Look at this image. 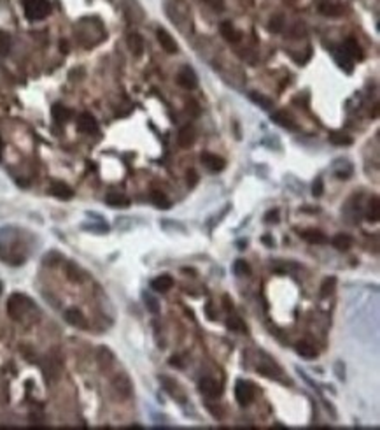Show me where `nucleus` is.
<instances>
[{"mask_svg": "<svg viewBox=\"0 0 380 430\" xmlns=\"http://www.w3.org/2000/svg\"><path fill=\"white\" fill-rule=\"evenodd\" d=\"M30 307H34V302L28 297H25L23 293L11 295L9 300H7V314L13 319H16V321H21L25 314L30 311Z\"/></svg>", "mask_w": 380, "mask_h": 430, "instance_id": "obj_1", "label": "nucleus"}, {"mask_svg": "<svg viewBox=\"0 0 380 430\" xmlns=\"http://www.w3.org/2000/svg\"><path fill=\"white\" fill-rule=\"evenodd\" d=\"M49 13H51V6L48 0H25V14L28 20H44Z\"/></svg>", "mask_w": 380, "mask_h": 430, "instance_id": "obj_2", "label": "nucleus"}, {"mask_svg": "<svg viewBox=\"0 0 380 430\" xmlns=\"http://www.w3.org/2000/svg\"><path fill=\"white\" fill-rule=\"evenodd\" d=\"M235 399H237V402H239L242 407L249 406V404L253 402V399H254L253 385H251V383H247V381H237V385H235Z\"/></svg>", "mask_w": 380, "mask_h": 430, "instance_id": "obj_3", "label": "nucleus"}, {"mask_svg": "<svg viewBox=\"0 0 380 430\" xmlns=\"http://www.w3.org/2000/svg\"><path fill=\"white\" fill-rule=\"evenodd\" d=\"M112 388L114 392L119 395V399H130L131 393H133V386H131V381L128 379V376L119 374L112 379Z\"/></svg>", "mask_w": 380, "mask_h": 430, "instance_id": "obj_4", "label": "nucleus"}, {"mask_svg": "<svg viewBox=\"0 0 380 430\" xmlns=\"http://www.w3.org/2000/svg\"><path fill=\"white\" fill-rule=\"evenodd\" d=\"M177 83L182 86L184 90H195L198 86V77L191 67H182L177 74Z\"/></svg>", "mask_w": 380, "mask_h": 430, "instance_id": "obj_5", "label": "nucleus"}, {"mask_svg": "<svg viewBox=\"0 0 380 430\" xmlns=\"http://www.w3.org/2000/svg\"><path fill=\"white\" fill-rule=\"evenodd\" d=\"M198 390H200L202 393H204L205 397H209V399H218L219 395H221L223 388L221 385H219L216 379L212 378H204L200 379V383H198Z\"/></svg>", "mask_w": 380, "mask_h": 430, "instance_id": "obj_6", "label": "nucleus"}, {"mask_svg": "<svg viewBox=\"0 0 380 430\" xmlns=\"http://www.w3.org/2000/svg\"><path fill=\"white\" fill-rule=\"evenodd\" d=\"M200 162L207 167L211 172H221L223 169L226 167V162L218 155H212V153H202Z\"/></svg>", "mask_w": 380, "mask_h": 430, "instance_id": "obj_7", "label": "nucleus"}, {"mask_svg": "<svg viewBox=\"0 0 380 430\" xmlns=\"http://www.w3.org/2000/svg\"><path fill=\"white\" fill-rule=\"evenodd\" d=\"M77 129L83 134H95L98 130V123L93 115L83 113V115L77 116Z\"/></svg>", "mask_w": 380, "mask_h": 430, "instance_id": "obj_8", "label": "nucleus"}, {"mask_svg": "<svg viewBox=\"0 0 380 430\" xmlns=\"http://www.w3.org/2000/svg\"><path fill=\"white\" fill-rule=\"evenodd\" d=\"M42 371H44L48 381H56V378L60 376V371H62V362H60L56 357H48L44 362Z\"/></svg>", "mask_w": 380, "mask_h": 430, "instance_id": "obj_9", "label": "nucleus"}, {"mask_svg": "<svg viewBox=\"0 0 380 430\" xmlns=\"http://www.w3.org/2000/svg\"><path fill=\"white\" fill-rule=\"evenodd\" d=\"M156 37H158L159 46H161V48L165 49L166 53H170V55L177 53V42H175V39H173L172 35H170L168 32L165 30V28H159V30L156 32Z\"/></svg>", "mask_w": 380, "mask_h": 430, "instance_id": "obj_10", "label": "nucleus"}, {"mask_svg": "<svg viewBox=\"0 0 380 430\" xmlns=\"http://www.w3.org/2000/svg\"><path fill=\"white\" fill-rule=\"evenodd\" d=\"M49 193H51L53 197L60 198V200H70V198L74 197L72 188L65 183H60V181H56V183H53L51 186H49Z\"/></svg>", "mask_w": 380, "mask_h": 430, "instance_id": "obj_11", "label": "nucleus"}, {"mask_svg": "<svg viewBox=\"0 0 380 430\" xmlns=\"http://www.w3.org/2000/svg\"><path fill=\"white\" fill-rule=\"evenodd\" d=\"M294 350H296V353L300 355L301 358H305V360H314V358H317V348L314 346V344H310L308 341H300V343L294 344Z\"/></svg>", "mask_w": 380, "mask_h": 430, "instance_id": "obj_12", "label": "nucleus"}, {"mask_svg": "<svg viewBox=\"0 0 380 430\" xmlns=\"http://www.w3.org/2000/svg\"><path fill=\"white\" fill-rule=\"evenodd\" d=\"M65 319L69 325L72 327H77V329H86V318L84 314L79 311V309L72 307V309H67L65 311Z\"/></svg>", "mask_w": 380, "mask_h": 430, "instance_id": "obj_13", "label": "nucleus"}, {"mask_svg": "<svg viewBox=\"0 0 380 430\" xmlns=\"http://www.w3.org/2000/svg\"><path fill=\"white\" fill-rule=\"evenodd\" d=\"M221 35L228 42H232V44H237V42L242 41V34L233 27L232 21H225V23H221Z\"/></svg>", "mask_w": 380, "mask_h": 430, "instance_id": "obj_14", "label": "nucleus"}, {"mask_svg": "<svg viewBox=\"0 0 380 430\" xmlns=\"http://www.w3.org/2000/svg\"><path fill=\"white\" fill-rule=\"evenodd\" d=\"M343 51L352 60H363V49H361V46L357 44V41L354 37H349L343 42Z\"/></svg>", "mask_w": 380, "mask_h": 430, "instance_id": "obj_15", "label": "nucleus"}, {"mask_svg": "<svg viewBox=\"0 0 380 430\" xmlns=\"http://www.w3.org/2000/svg\"><path fill=\"white\" fill-rule=\"evenodd\" d=\"M151 286H152V290L158 291V293H166V291L173 286V279L170 278L168 274L158 276V278H154L151 281Z\"/></svg>", "mask_w": 380, "mask_h": 430, "instance_id": "obj_16", "label": "nucleus"}, {"mask_svg": "<svg viewBox=\"0 0 380 430\" xmlns=\"http://www.w3.org/2000/svg\"><path fill=\"white\" fill-rule=\"evenodd\" d=\"M97 362H98V365H100V369L107 371V369L114 364V355H112V351L109 350V348H98Z\"/></svg>", "mask_w": 380, "mask_h": 430, "instance_id": "obj_17", "label": "nucleus"}, {"mask_svg": "<svg viewBox=\"0 0 380 430\" xmlns=\"http://www.w3.org/2000/svg\"><path fill=\"white\" fill-rule=\"evenodd\" d=\"M126 42H128V49L133 53V56H142V53H144V39H142L140 35L130 34Z\"/></svg>", "mask_w": 380, "mask_h": 430, "instance_id": "obj_18", "label": "nucleus"}, {"mask_svg": "<svg viewBox=\"0 0 380 430\" xmlns=\"http://www.w3.org/2000/svg\"><path fill=\"white\" fill-rule=\"evenodd\" d=\"M177 141H179V146L180 148H191L195 143V129L191 125L187 127H182L179 132V137H177Z\"/></svg>", "mask_w": 380, "mask_h": 430, "instance_id": "obj_19", "label": "nucleus"}, {"mask_svg": "<svg viewBox=\"0 0 380 430\" xmlns=\"http://www.w3.org/2000/svg\"><path fill=\"white\" fill-rule=\"evenodd\" d=\"M300 236H301V239H305L310 244H324L326 241H328V237L322 232H319V230H303Z\"/></svg>", "mask_w": 380, "mask_h": 430, "instance_id": "obj_20", "label": "nucleus"}, {"mask_svg": "<svg viewBox=\"0 0 380 430\" xmlns=\"http://www.w3.org/2000/svg\"><path fill=\"white\" fill-rule=\"evenodd\" d=\"M352 237L350 236H347V234H338V236H335L331 239V244L333 246L336 248V250L338 251H347V250H350V248H352Z\"/></svg>", "mask_w": 380, "mask_h": 430, "instance_id": "obj_21", "label": "nucleus"}, {"mask_svg": "<svg viewBox=\"0 0 380 430\" xmlns=\"http://www.w3.org/2000/svg\"><path fill=\"white\" fill-rule=\"evenodd\" d=\"M270 118H272V122L279 123V125L284 127V129H291V130L294 129V122L289 118V116H287V113H284V111L272 113V116H270Z\"/></svg>", "mask_w": 380, "mask_h": 430, "instance_id": "obj_22", "label": "nucleus"}, {"mask_svg": "<svg viewBox=\"0 0 380 430\" xmlns=\"http://www.w3.org/2000/svg\"><path fill=\"white\" fill-rule=\"evenodd\" d=\"M319 11H321L324 16H331V18H338L343 14V9L340 6H335V4H329V2H324L319 6Z\"/></svg>", "mask_w": 380, "mask_h": 430, "instance_id": "obj_23", "label": "nucleus"}, {"mask_svg": "<svg viewBox=\"0 0 380 430\" xmlns=\"http://www.w3.org/2000/svg\"><path fill=\"white\" fill-rule=\"evenodd\" d=\"M105 202H107V204L111 205V207H128V205H130V200H128L125 195H121V193H111V195H107Z\"/></svg>", "mask_w": 380, "mask_h": 430, "instance_id": "obj_24", "label": "nucleus"}, {"mask_svg": "<svg viewBox=\"0 0 380 430\" xmlns=\"http://www.w3.org/2000/svg\"><path fill=\"white\" fill-rule=\"evenodd\" d=\"M53 118L58 123H65L70 120V111L67 108H63L62 104H55L53 105Z\"/></svg>", "mask_w": 380, "mask_h": 430, "instance_id": "obj_25", "label": "nucleus"}, {"mask_svg": "<svg viewBox=\"0 0 380 430\" xmlns=\"http://www.w3.org/2000/svg\"><path fill=\"white\" fill-rule=\"evenodd\" d=\"M335 60H336V63H338L340 67H342V69H345L347 72H350V70H352V58H350L349 55H347L345 51H336L335 53Z\"/></svg>", "mask_w": 380, "mask_h": 430, "instance_id": "obj_26", "label": "nucleus"}, {"mask_svg": "<svg viewBox=\"0 0 380 430\" xmlns=\"http://www.w3.org/2000/svg\"><path fill=\"white\" fill-rule=\"evenodd\" d=\"M249 97H251V100H253L256 105H259L261 109H266V111L272 109V102H270V98H266L265 95H261L259 91H251Z\"/></svg>", "mask_w": 380, "mask_h": 430, "instance_id": "obj_27", "label": "nucleus"}, {"mask_svg": "<svg viewBox=\"0 0 380 430\" xmlns=\"http://www.w3.org/2000/svg\"><path fill=\"white\" fill-rule=\"evenodd\" d=\"M368 220L370 222H378L380 220V200L378 197H371L370 200V209H368Z\"/></svg>", "mask_w": 380, "mask_h": 430, "instance_id": "obj_28", "label": "nucleus"}, {"mask_svg": "<svg viewBox=\"0 0 380 430\" xmlns=\"http://www.w3.org/2000/svg\"><path fill=\"white\" fill-rule=\"evenodd\" d=\"M151 200H152V204H154L156 207H159V209H168L170 205H172L168 198H166V195L161 193V191H152Z\"/></svg>", "mask_w": 380, "mask_h": 430, "instance_id": "obj_29", "label": "nucleus"}, {"mask_svg": "<svg viewBox=\"0 0 380 430\" xmlns=\"http://www.w3.org/2000/svg\"><path fill=\"white\" fill-rule=\"evenodd\" d=\"M329 141L336 146H350L352 139L349 136H345L343 132H329Z\"/></svg>", "mask_w": 380, "mask_h": 430, "instance_id": "obj_30", "label": "nucleus"}, {"mask_svg": "<svg viewBox=\"0 0 380 430\" xmlns=\"http://www.w3.org/2000/svg\"><path fill=\"white\" fill-rule=\"evenodd\" d=\"M335 286H336V278H326L324 281H322V286H321V297L328 298L329 295H333Z\"/></svg>", "mask_w": 380, "mask_h": 430, "instance_id": "obj_31", "label": "nucleus"}, {"mask_svg": "<svg viewBox=\"0 0 380 430\" xmlns=\"http://www.w3.org/2000/svg\"><path fill=\"white\" fill-rule=\"evenodd\" d=\"M11 51V37L7 32L0 30V56H6Z\"/></svg>", "mask_w": 380, "mask_h": 430, "instance_id": "obj_32", "label": "nucleus"}, {"mask_svg": "<svg viewBox=\"0 0 380 430\" xmlns=\"http://www.w3.org/2000/svg\"><path fill=\"white\" fill-rule=\"evenodd\" d=\"M226 327H228L230 330H235V332H246V325H244V321L239 318V316H232V318H228Z\"/></svg>", "mask_w": 380, "mask_h": 430, "instance_id": "obj_33", "label": "nucleus"}, {"mask_svg": "<svg viewBox=\"0 0 380 430\" xmlns=\"http://www.w3.org/2000/svg\"><path fill=\"white\" fill-rule=\"evenodd\" d=\"M42 262H44V265H48V267H56V265L62 262V255H60L58 251H49Z\"/></svg>", "mask_w": 380, "mask_h": 430, "instance_id": "obj_34", "label": "nucleus"}, {"mask_svg": "<svg viewBox=\"0 0 380 430\" xmlns=\"http://www.w3.org/2000/svg\"><path fill=\"white\" fill-rule=\"evenodd\" d=\"M67 276H69V279L72 283L83 281V272H81V269L77 267V265H69V267H67Z\"/></svg>", "mask_w": 380, "mask_h": 430, "instance_id": "obj_35", "label": "nucleus"}, {"mask_svg": "<svg viewBox=\"0 0 380 430\" xmlns=\"http://www.w3.org/2000/svg\"><path fill=\"white\" fill-rule=\"evenodd\" d=\"M284 28V16L282 14H275V16L272 18V20H270V23H268V30L270 32H280Z\"/></svg>", "mask_w": 380, "mask_h": 430, "instance_id": "obj_36", "label": "nucleus"}, {"mask_svg": "<svg viewBox=\"0 0 380 430\" xmlns=\"http://www.w3.org/2000/svg\"><path fill=\"white\" fill-rule=\"evenodd\" d=\"M233 271H235V274H239V276H249L251 274V267L246 260H237Z\"/></svg>", "mask_w": 380, "mask_h": 430, "instance_id": "obj_37", "label": "nucleus"}, {"mask_svg": "<svg viewBox=\"0 0 380 430\" xmlns=\"http://www.w3.org/2000/svg\"><path fill=\"white\" fill-rule=\"evenodd\" d=\"M144 300H145V304H147V309H149L151 312H158V311H159L158 300H156V298L152 297V295H145Z\"/></svg>", "mask_w": 380, "mask_h": 430, "instance_id": "obj_38", "label": "nucleus"}, {"mask_svg": "<svg viewBox=\"0 0 380 430\" xmlns=\"http://www.w3.org/2000/svg\"><path fill=\"white\" fill-rule=\"evenodd\" d=\"M322 191H324V183H322L321 179H315L314 184H312V193H314V197H321Z\"/></svg>", "mask_w": 380, "mask_h": 430, "instance_id": "obj_39", "label": "nucleus"}, {"mask_svg": "<svg viewBox=\"0 0 380 430\" xmlns=\"http://www.w3.org/2000/svg\"><path fill=\"white\" fill-rule=\"evenodd\" d=\"M265 222H279V212L273 209V211H270L268 214L265 216Z\"/></svg>", "mask_w": 380, "mask_h": 430, "instance_id": "obj_40", "label": "nucleus"}, {"mask_svg": "<svg viewBox=\"0 0 380 430\" xmlns=\"http://www.w3.org/2000/svg\"><path fill=\"white\" fill-rule=\"evenodd\" d=\"M205 2H207L209 6H212V9H216V11L223 9V0H205Z\"/></svg>", "mask_w": 380, "mask_h": 430, "instance_id": "obj_41", "label": "nucleus"}, {"mask_svg": "<svg viewBox=\"0 0 380 430\" xmlns=\"http://www.w3.org/2000/svg\"><path fill=\"white\" fill-rule=\"evenodd\" d=\"M263 243H265L266 246H272V241H270V236H265V237H263Z\"/></svg>", "mask_w": 380, "mask_h": 430, "instance_id": "obj_42", "label": "nucleus"}, {"mask_svg": "<svg viewBox=\"0 0 380 430\" xmlns=\"http://www.w3.org/2000/svg\"><path fill=\"white\" fill-rule=\"evenodd\" d=\"M2 153H4V141H2V137H0V158H2Z\"/></svg>", "mask_w": 380, "mask_h": 430, "instance_id": "obj_43", "label": "nucleus"}, {"mask_svg": "<svg viewBox=\"0 0 380 430\" xmlns=\"http://www.w3.org/2000/svg\"><path fill=\"white\" fill-rule=\"evenodd\" d=\"M0 293H2V285H0Z\"/></svg>", "mask_w": 380, "mask_h": 430, "instance_id": "obj_44", "label": "nucleus"}]
</instances>
